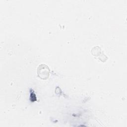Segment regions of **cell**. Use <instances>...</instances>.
Here are the masks:
<instances>
[{
    "label": "cell",
    "mask_w": 127,
    "mask_h": 127,
    "mask_svg": "<svg viewBox=\"0 0 127 127\" xmlns=\"http://www.w3.org/2000/svg\"><path fill=\"white\" fill-rule=\"evenodd\" d=\"M38 76L43 79H46L48 78L50 73V69L48 66L45 64H41L39 66L37 69Z\"/></svg>",
    "instance_id": "obj_1"
}]
</instances>
